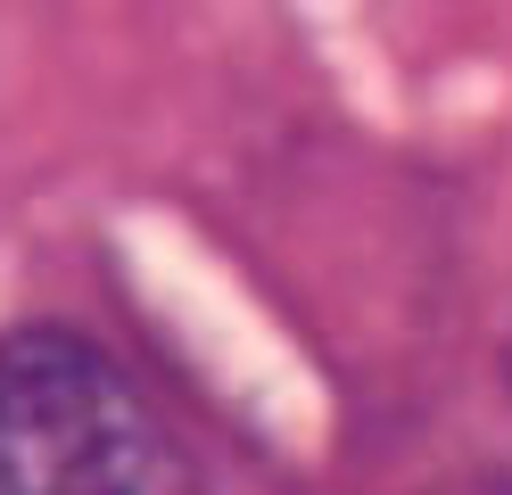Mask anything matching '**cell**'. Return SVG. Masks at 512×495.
<instances>
[{"mask_svg": "<svg viewBox=\"0 0 512 495\" xmlns=\"http://www.w3.org/2000/svg\"><path fill=\"white\" fill-rule=\"evenodd\" d=\"M0 495H207L174 421L83 330L0 339Z\"/></svg>", "mask_w": 512, "mask_h": 495, "instance_id": "1", "label": "cell"}]
</instances>
